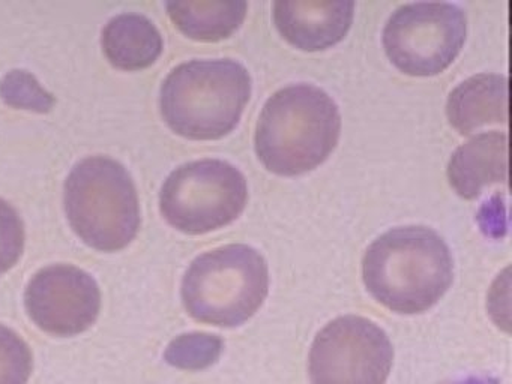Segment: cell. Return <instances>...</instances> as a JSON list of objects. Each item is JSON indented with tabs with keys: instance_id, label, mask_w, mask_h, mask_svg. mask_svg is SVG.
<instances>
[{
	"instance_id": "30bf717a",
	"label": "cell",
	"mask_w": 512,
	"mask_h": 384,
	"mask_svg": "<svg viewBox=\"0 0 512 384\" xmlns=\"http://www.w3.org/2000/svg\"><path fill=\"white\" fill-rule=\"evenodd\" d=\"M355 15L353 0H278L274 21L280 35L304 51L326 50L343 41Z\"/></svg>"
},
{
	"instance_id": "8fae6325",
	"label": "cell",
	"mask_w": 512,
	"mask_h": 384,
	"mask_svg": "<svg viewBox=\"0 0 512 384\" xmlns=\"http://www.w3.org/2000/svg\"><path fill=\"white\" fill-rule=\"evenodd\" d=\"M448 179L464 200L479 197L488 186L508 180V134L482 132L455 150Z\"/></svg>"
},
{
	"instance_id": "3957f363",
	"label": "cell",
	"mask_w": 512,
	"mask_h": 384,
	"mask_svg": "<svg viewBox=\"0 0 512 384\" xmlns=\"http://www.w3.org/2000/svg\"><path fill=\"white\" fill-rule=\"evenodd\" d=\"M251 96L247 68L232 59L190 60L161 86V114L190 140H218L238 126Z\"/></svg>"
},
{
	"instance_id": "2e32d148",
	"label": "cell",
	"mask_w": 512,
	"mask_h": 384,
	"mask_svg": "<svg viewBox=\"0 0 512 384\" xmlns=\"http://www.w3.org/2000/svg\"><path fill=\"white\" fill-rule=\"evenodd\" d=\"M221 339L206 333H188L176 338L166 350V360L178 368H203L220 354Z\"/></svg>"
},
{
	"instance_id": "8992f818",
	"label": "cell",
	"mask_w": 512,
	"mask_h": 384,
	"mask_svg": "<svg viewBox=\"0 0 512 384\" xmlns=\"http://www.w3.org/2000/svg\"><path fill=\"white\" fill-rule=\"evenodd\" d=\"M247 201L241 170L221 159H200L170 173L161 188L160 209L176 230L205 234L236 221Z\"/></svg>"
},
{
	"instance_id": "52a82bcc",
	"label": "cell",
	"mask_w": 512,
	"mask_h": 384,
	"mask_svg": "<svg viewBox=\"0 0 512 384\" xmlns=\"http://www.w3.org/2000/svg\"><path fill=\"white\" fill-rule=\"evenodd\" d=\"M466 14L449 2L401 6L383 30V47L395 68L413 77L445 71L466 41Z\"/></svg>"
},
{
	"instance_id": "5b68a950",
	"label": "cell",
	"mask_w": 512,
	"mask_h": 384,
	"mask_svg": "<svg viewBox=\"0 0 512 384\" xmlns=\"http://www.w3.org/2000/svg\"><path fill=\"white\" fill-rule=\"evenodd\" d=\"M65 210L80 239L98 251L125 248L140 228L133 177L107 156H88L74 165L65 180Z\"/></svg>"
},
{
	"instance_id": "4fadbf2b",
	"label": "cell",
	"mask_w": 512,
	"mask_h": 384,
	"mask_svg": "<svg viewBox=\"0 0 512 384\" xmlns=\"http://www.w3.org/2000/svg\"><path fill=\"white\" fill-rule=\"evenodd\" d=\"M163 47L160 30L145 15H116L103 29L104 53L113 66L124 71L148 68Z\"/></svg>"
},
{
	"instance_id": "9c48e42d",
	"label": "cell",
	"mask_w": 512,
	"mask_h": 384,
	"mask_svg": "<svg viewBox=\"0 0 512 384\" xmlns=\"http://www.w3.org/2000/svg\"><path fill=\"white\" fill-rule=\"evenodd\" d=\"M29 317L44 332L74 336L94 326L101 308V291L91 273L71 264L38 270L25 293Z\"/></svg>"
},
{
	"instance_id": "e0dca14e",
	"label": "cell",
	"mask_w": 512,
	"mask_h": 384,
	"mask_svg": "<svg viewBox=\"0 0 512 384\" xmlns=\"http://www.w3.org/2000/svg\"><path fill=\"white\" fill-rule=\"evenodd\" d=\"M25 249V225L22 216L7 200L0 198V275L8 272Z\"/></svg>"
},
{
	"instance_id": "ba28073f",
	"label": "cell",
	"mask_w": 512,
	"mask_h": 384,
	"mask_svg": "<svg viewBox=\"0 0 512 384\" xmlns=\"http://www.w3.org/2000/svg\"><path fill=\"white\" fill-rule=\"evenodd\" d=\"M394 348L385 330L359 315L326 324L310 351L311 384H385Z\"/></svg>"
},
{
	"instance_id": "277c9868",
	"label": "cell",
	"mask_w": 512,
	"mask_h": 384,
	"mask_svg": "<svg viewBox=\"0 0 512 384\" xmlns=\"http://www.w3.org/2000/svg\"><path fill=\"white\" fill-rule=\"evenodd\" d=\"M269 293L263 255L242 243L199 255L182 279V302L200 323L236 327L250 320Z\"/></svg>"
},
{
	"instance_id": "5bb4252c",
	"label": "cell",
	"mask_w": 512,
	"mask_h": 384,
	"mask_svg": "<svg viewBox=\"0 0 512 384\" xmlns=\"http://www.w3.org/2000/svg\"><path fill=\"white\" fill-rule=\"evenodd\" d=\"M167 12L188 38L217 42L232 36L244 23L248 3L244 0H169Z\"/></svg>"
},
{
	"instance_id": "9a60e30c",
	"label": "cell",
	"mask_w": 512,
	"mask_h": 384,
	"mask_svg": "<svg viewBox=\"0 0 512 384\" xmlns=\"http://www.w3.org/2000/svg\"><path fill=\"white\" fill-rule=\"evenodd\" d=\"M34 368V357L25 339L0 324V384H26Z\"/></svg>"
},
{
	"instance_id": "6da1fadb",
	"label": "cell",
	"mask_w": 512,
	"mask_h": 384,
	"mask_svg": "<svg viewBox=\"0 0 512 384\" xmlns=\"http://www.w3.org/2000/svg\"><path fill=\"white\" fill-rule=\"evenodd\" d=\"M371 296L398 314L433 308L451 287L454 261L445 240L427 227H398L374 240L362 260Z\"/></svg>"
},
{
	"instance_id": "7a4b0ae2",
	"label": "cell",
	"mask_w": 512,
	"mask_h": 384,
	"mask_svg": "<svg viewBox=\"0 0 512 384\" xmlns=\"http://www.w3.org/2000/svg\"><path fill=\"white\" fill-rule=\"evenodd\" d=\"M341 114L334 99L313 84H292L266 101L256 128V153L278 176L319 167L337 146Z\"/></svg>"
},
{
	"instance_id": "7c38bea8",
	"label": "cell",
	"mask_w": 512,
	"mask_h": 384,
	"mask_svg": "<svg viewBox=\"0 0 512 384\" xmlns=\"http://www.w3.org/2000/svg\"><path fill=\"white\" fill-rule=\"evenodd\" d=\"M446 114L461 135L491 123L508 122V78L500 74L467 78L449 95Z\"/></svg>"
}]
</instances>
